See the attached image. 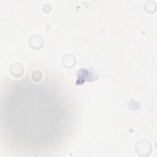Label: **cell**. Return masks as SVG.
I'll use <instances>...</instances> for the list:
<instances>
[{
	"label": "cell",
	"instance_id": "obj_1",
	"mask_svg": "<svg viewBox=\"0 0 157 157\" xmlns=\"http://www.w3.org/2000/svg\"><path fill=\"white\" fill-rule=\"evenodd\" d=\"M136 150L141 156L148 155L151 151V145L147 140H140L136 145Z\"/></svg>",
	"mask_w": 157,
	"mask_h": 157
},
{
	"label": "cell",
	"instance_id": "obj_2",
	"mask_svg": "<svg viewBox=\"0 0 157 157\" xmlns=\"http://www.w3.org/2000/svg\"><path fill=\"white\" fill-rule=\"evenodd\" d=\"M29 43L33 48L39 49L43 45V40L40 36L37 35L33 36L30 38Z\"/></svg>",
	"mask_w": 157,
	"mask_h": 157
},
{
	"label": "cell",
	"instance_id": "obj_3",
	"mask_svg": "<svg viewBox=\"0 0 157 157\" xmlns=\"http://www.w3.org/2000/svg\"><path fill=\"white\" fill-rule=\"evenodd\" d=\"M23 67L20 63H14L10 68V71L12 75L16 77L21 76L23 73Z\"/></svg>",
	"mask_w": 157,
	"mask_h": 157
},
{
	"label": "cell",
	"instance_id": "obj_4",
	"mask_svg": "<svg viewBox=\"0 0 157 157\" xmlns=\"http://www.w3.org/2000/svg\"><path fill=\"white\" fill-rule=\"evenodd\" d=\"M62 62L63 65H64L66 67L71 68L75 66L76 63V59L74 55L67 54L63 56Z\"/></svg>",
	"mask_w": 157,
	"mask_h": 157
},
{
	"label": "cell",
	"instance_id": "obj_5",
	"mask_svg": "<svg viewBox=\"0 0 157 157\" xmlns=\"http://www.w3.org/2000/svg\"><path fill=\"white\" fill-rule=\"evenodd\" d=\"M144 9L147 12H154L156 10V3L151 1H147L144 4Z\"/></svg>",
	"mask_w": 157,
	"mask_h": 157
},
{
	"label": "cell",
	"instance_id": "obj_6",
	"mask_svg": "<svg viewBox=\"0 0 157 157\" xmlns=\"http://www.w3.org/2000/svg\"><path fill=\"white\" fill-rule=\"evenodd\" d=\"M32 77H33V80H36V81H38V80H40V79H41V77H42L41 72H39V71H36L33 72V75H32Z\"/></svg>",
	"mask_w": 157,
	"mask_h": 157
}]
</instances>
